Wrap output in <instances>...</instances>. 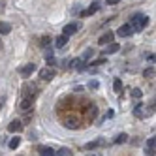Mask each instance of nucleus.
Returning <instances> with one entry per match:
<instances>
[{
    "label": "nucleus",
    "mask_w": 156,
    "mask_h": 156,
    "mask_svg": "<svg viewBox=\"0 0 156 156\" xmlns=\"http://www.w3.org/2000/svg\"><path fill=\"white\" fill-rule=\"evenodd\" d=\"M117 34L120 36V38H128V36H132L133 34V28H132V25L128 23V25H122L119 30H117Z\"/></svg>",
    "instance_id": "4"
},
{
    "label": "nucleus",
    "mask_w": 156,
    "mask_h": 156,
    "mask_svg": "<svg viewBox=\"0 0 156 156\" xmlns=\"http://www.w3.org/2000/svg\"><path fill=\"white\" fill-rule=\"evenodd\" d=\"M72 66H73V68H75L77 72H83V70L87 68V64H85V60H83V58H77V60H73V64H72Z\"/></svg>",
    "instance_id": "14"
},
{
    "label": "nucleus",
    "mask_w": 156,
    "mask_h": 156,
    "mask_svg": "<svg viewBox=\"0 0 156 156\" xmlns=\"http://www.w3.org/2000/svg\"><path fill=\"white\" fill-rule=\"evenodd\" d=\"M55 43H57V47H64L66 45V43H68V36H66V34H60L58 38H57V41H55Z\"/></svg>",
    "instance_id": "16"
},
{
    "label": "nucleus",
    "mask_w": 156,
    "mask_h": 156,
    "mask_svg": "<svg viewBox=\"0 0 156 156\" xmlns=\"http://www.w3.org/2000/svg\"><path fill=\"white\" fill-rule=\"evenodd\" d=\"M98 87H100V83H98V81H90V83H88V88H94V90H96Z\"/></svg>",
    "instance_id": "26"
},
{
    "label": "nucleus",
    "mask_w": 156,
    "mask_h": 156,
    "mask_svg": "<svg viewBox=\"0 0 156 156\" xmlns=\"http://www.w3.org/2000/svg\"><path fill=\"white\" fill-rule=\"evenodd\" d=\"M2 104H4V98H0V107H2Z\"/></svg>",
    "instance_id": "32"
},
{
    "label": "nucleus",
    "mask_w": 156,
    "mask_h": 156,
    "mask_svg": "<svg viewBox=\"0 0 156 156\" xmlns=\"http://www.w3.org/2000/svg\"><path fill=\"white\" fill-rule=\"evenodd\" d=\"M9 32H12V25L6 23V21H0V34L6 36V34H9Z\"/></svg>",
    "instance_id": "13"
},
{
    "label": "nucleus",
    "mask_w": 156,
    "mask_h": 156,
    "mask_svg": "<svg viewBox=\"0 0 156 156\" xmlns=\"http://www.w3.org/2000/svg\"><path fill=\"white\" fill-rule=\"evenodd\" d=\"M34 72H36V64L34 62H30V64H27V66L21 68V75H23V77H28V75H32Z\"/></svg>",
    "instance_id": "8"
},
{
    "label": "nucleus",
    "mask_w": 156,
    "mask_h": 156,
    "mask_svg": "<svg viewBox=\"0 0 156 156\" xmlns=\"http://www.w3.org/2000/svg\"><path fill=\"white\" fill-rule=\"evenodd\" d=\"M119 2H120V0H107L109 6H115V4H119Z\"/></svg>",
    "instance_id": "30"
},
{
    "label": "nucleus",
    "mask_w": 156,
    "mask_h": 156,
    "mask_svg": "<svg viewBox=\"0 0 156 156\" xmlns=\"http://www.w3.org/2000/svg\"><path fill=\"white\" fill-rule=\"evenodd\" d=\"M55 154H58V156H70V154H72V151H70L68 147H62V149H58Z\"/></svg>",
    "instance_id": "21"
},
{
    "label": "nucleus",
    "mask_w": 156,
    "mask_h": 156,
    "mask_svg": "<svg viewBox=\"0 0 156 156\" xmlns=\"http://www.w3.org/2000/svg\"><path fill=\"white\" fill-rule=\"evenodd\" d=\"M143 75L147 77V79H151V77H154V66H152V68H147V70L143 72Z\"/></svg>",
    "instance_id": "25"
},
{
    "label": "nucleus",
    "mask_w": 156,
    "mask_h": 156,
    "mask_svg": "<svg viewBox=\"0 0 156 156\" xmlns=\"http://www.w3.org/2000/svg\"><path fill=\"white\" fill-rule=\"evenodd\" d=\"M19 109L23 111V113H28V111L32 109V98H28V96H25L23 100L19 102Z\"/></svg>",
    "instance_id": "5"
},
{
    "label": "nucleus",
    "mask_w": 156,
    "mask_h": 156,
    "mask_svg": "<svg viewBox=\"0 0 156 156\" xmlns=\"http://www.w3.org/2000/svg\"><path fill=\"white\" fill-rule=\"evenodd\" d=\"M104 62H107V60H105V58H98V60H94L92 64H94V66H100V64H104Z\"/></svg>",
    "instance_id": "28"
},
{
    "label": "nucleus",
    "mask_w": 156,
    "mask_h": 156,
    "mask_svg": "<svg viewBox=\"0 0 156 156\" xmlns=\"http://www.w3.org/2000/svg\"><path fill=\"white\" fill-rule=\"evenodd\" d=\"M38 152H40L41 156H55V151H53L51 147H47V145H40V147H38Z\"/></svg>",
    "instance_id": "11"
},
{
    "label": "nucleus",
    "mask_w": 156,
    "mask_h": 156,
    "mask_svg": "<svg viewBox=\"0 0 156 156\" xmlns=\"http://www.w3.org/2000/svg\"><path fill=\"white\" fill-rule=\"evenodd\" d=\"M2 9H4V4H0V12H2Z\"/></svg>",
    "instance_id": "33"
},
{
    "label": "nucleus",
    "mask_w": 156,
    "mask_h": 156,
    "mask_svg": "<svg viewBox=\"0 0 156 156\" xmlns=\"http://www.w3.org/2000/svg\"><path fill=\"white\" fill-rule=\"evenodd\" d=\"M21 145V137H12V141H9V149H17Z\"/></svg>",
    "instance_id": "22"
},
{
    "label": "nucleus",
    "mask_w": 156,
    "mask_h": 156,
    "mask_svg": "<svg viewBox=\"0 0 156 156\" xmlns=\"http://www.w3.org/2000/svg\"><path fill=\"white\" fill-rule=\"evenodd\" d=\"M109 41H113V34H111V32H107V34H104L102 38L98 40L100 45H105V43H109Z\"/></svg>",
    "instance_id": "15"
},
{
    "label": "nucleus",
    "mask_w": 156,
    "mask_h": 156,
    "mask_svg": "<svg viewBox=\"0 0 156 156\" xmlns=\"http://www.w3.org/2000/svg\"><path fill=\"white\" fill-rule=\"evenodd\" d=\"M154 147H156V139L151 137L147 141V147H145V154H154Z\"/></svg>",
    "instance_id": "12"
},
{
    "label": "nucleus",
    "mask_w": 156,
    "mask_h": 156,
    "mask_svg": "<svg viewBox=\"0 0 156 156\" xmlns=\"http://www.w3.org/2000/svg\"><path fill=\"white\" fill-rule=\"evenodd\" d=\"M122 88H124V85H122V79H119V77H117V79L113 81V90L120 94V92H122Z\"/></svg>",
    "instance_id": "17"
},
{
    "label": "nucleus",
    "mask_w": 156,
    "mask_h": 156,
    "mask_svg": "<svg viewBox=\"0 0 156 156\" xmlns=\"http://www.w3.org/2000/svg\"><path fill=\"white\" fill-rule=\"evenodd\" d=\"M40 77H41L43 81H51L53 77H55V70L51 68V66H49V68H41L40 70Z\"/></svg>",
    "instance_id": "6"
},
{
    "label": "nucleus",
    "mask_w": 156,
    "mask_h": 156,
    "mask_svg": "<svg viewBox=\"0 0 156 156\" xmlns=\"http://www.w3.org/2000/svg\"><path fill=\"white\" fill-rule=\"evenodd\" d=\"M21 130H23V120L21 119H15V120H12L8 124V132L9 133H19Z\"/></svg>",
    "instance_id": "3"
},
{
    "label": "nucleus",
    "mask_w": 156,
    "mask_h": 156,
    "mask_svg": "<svg viewBox=\"0 0 156 156\" xmlns=\"http://www.w3.org/2000/svg\"><path fill=\"white\" fill-rule=\"evenodd\" d=\"M128 141V136L126 133H119V136L115 137V145H120V143H126Z\"/></svg>",
    "instance_id": "20"
},
{
    "label": "nucleus",
    "mask_w": 156,
    "mask_h": 156,
    "mask_svg": "<svg viewBox=\"0 0 156 156\" xmlns=\"http://www.w3.org/2000/svg\"><path fill=\"white\" fill-rule=\"evenodd\" d=\"M49 40H51L49 36H47V38H41V45H43V47H45V45H47V43H49Z\"/></svg>",
    "instance_id": "29"
},
{
    "label": "nucleus",
    "mask_w": 156,
    "mask_h": 156,
    "mask_svg": "<svg viewBox=\"0 0 156 156\" xmlns=\"http://www.w3.org/2000/svg\"><path fill=\"white\" fill-rule=\"evenodd\" d=\"M81 27L77 25V23H70V25H66L64 28H62V34H66V36H72V34H75L77 30H79Z\"/></svg>",
    "instance_id": "7"
},
{
    "label": "nucleus",
    "mask_w": 156,
    "mask_h": 156,
    "mask_svg": "<svg viewBox=\"0 0 156 156\" xmlns=\"http://www.w3.org/2000/svg\"><path fill=\"white\" fill-rule=\"evenodd\" d=\"M151 113H154V105H143V104H137L136 109H133V115L139 117V119H145V117H149Z\"/></svg>",
    "instance_id": "2"
},
{
    "label": "nucleus",
    "mask_w": 156,
    "mask_h": 156,
    "mask_svg": "<svg viewBox=\"0 0 156 156\" xmlns=\"http://www.w3.org/2000/svg\"><path fill=\"white\" fill-rule=\"evenodd\" d=\"M119 49H120V45H119V43L109 41V43H107V47L104 49V55H113V53H119Z\"/></svg>",
    "instance_id": "9"
},
{
    "label": "nucleus",
    "mask_w": 156,
    "mask_h": 156,
    "mask_svg": "<svg viewBox=\"0 0 156 156\" xmlns=\"http://www.w3.org/2000/svg\"><path fill=\"white\" fill-rule=\"evenodd\" d=\"M64 126L70 128V130H75V128H77V120H75V119H68V120L64 122Z\"/></svg>",
    "instance_id": "19"
},
{
    "label": "nucleus",
    "mask_w": 156,
    "mask_h": 156,
    "mask_svg": "<svg viewBox=\"0 0 156 156\" xmlns=\"http://www.w3.org/2000/svg\"><path fill=\"white\" fill-rule=\"evenodd\" d=\"M130 25H132L133 32H137V30H141V28H145V27L149 25V17L143 15V13H137V15H133L130 19Z\"/></svg>",
    "instance_id": "1"
},
{
    "label": "nucleus",
    "mask_w": 156,
    "mask_h": 156,
    "mask_svg": "<svg viewBox=\"0 0 156 156\" xmlns=\"http://www.w3.org/2000/svg\"><path fill=\"white\" fill-rule=\"evenodd\" d=\"M147 58H149V62H154V60H156V55L152 53V55H149V57H147Z\"/></svg>",
    "instance_id": "31"
},
{
    "label": "nucleus",
    "mask_w": 156,
    "mask_h": 156,
    "mask_svg": "<svg viewBox=\"0 0 156 156\" xmlns=\"http://www.w3.org/2000/svg\"><path fill=\"white\" fill-rule=\"evenodd\" d=\"M92 53H94L92 49H85V51H83V55H81V58H83V60H88V58L92 57Z\"/></svg>",
    "instance_id": "23"
},
{
    "label": "nucleus",
    "mask_w": 156,
    "mask_h": 156,
    "mask_svg": "<svg viewBox=\"0 0 156 156\" xmlns=\"http://www.w3.org/2000/svg\"><path fill=\"white\" fill-rule=\"evenodd\" d=\"M143 96V92H141V88H132V98H136V100H139Z\"/></svg>",
    "instance_id": "24"
},
{
    "label": "nucleus",
    "mask_w": 156,
    "mask_h": 156,
    "mask_svg": "<svg viewBox=\"0 0 156 156\" xmlns=\"http://www.w3.org/2000/svg\"><path fill=\"white\" fill-rule=\"evenodd\" d=\"M98 9H100V4H98V2H94V4H90V8H88V9H85V12H81V17H88V15L96 13Z\"/></svg>",
    "instance_id": "10"
},
{
    "label": "nucleus",
    "mask_w": 156,
    "mask_h": 156,
    "mask_svg": "<svg viewBox=\"0 0 156 156\" xmlns=\"http://www.w3.org/2000/svg\"><path fill=\"white\" fill-rule=\"evenodd\" d=\"M45 60H47V66H55V62H57L53 57H45Z\"/></svg>",
    "instance_id": "27"
},
{
    "label": "nucleus",
    "mask_w": 156,
    "mask_h": 156,
    "mask_svg": "<svg viewBox=\"0 0 156 156\" xmlns=\"http://www.w3.org/2000/svg\"><path fill=\"white\" fill-rule=\"evenodd\" d=\"M100 145H104V141H102V139H98V141H90V143H87V145H85V149H87V151H92V149L100 147Z\"/></svg>",
    "instance_id": "18"
}]
</instances>
